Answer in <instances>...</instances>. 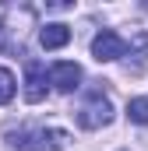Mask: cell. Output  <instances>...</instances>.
<instances>
[{
	"label": "cell",
	"instance_id": "1",
	"mask_svg": "<svg viewBox=\"0 0 148 151\" xmlns=\"http://www.w3.org/2000/svg\"><path fill=\"white\" fill-rule=\"evenodd\" d=\"M74 119H78V127H81V130H99V127H106V123L113 119L110 99H106L102 91H92V95H88V102L74 113Z\"/></svg>",
	"mask_w": 148,
	"mask_h": 151
},
{
	"label": "cell",
	"instance_id": "2",
	"mask_svg": "<svg viewBox=\"0 0 148 151\" xmlns=\"http://www.w3.org/2000/svg\"><path fill=\"white\" fill-rule=\"evenodd\" d=\"M123 53H127V42L116 35V32H110V28L99 32V35L92 39V56H95L99 63H106V60H120Z\"/></svg>",
	"mask_w": 148,
	"mask_h": 151
},
{
	"label": "cell",
	"instance_id": "3",
	"mask_svg": "<svg viewBox=\"0 0 148 151\" xmlns=\"http://www.w3.org/2000/svg\"><path fill=\"white\" fill-rule=\"evenodd\" d=\"M46 99V63L28 60L25 63V102H42Z\"/></svg>",
	"mask_w": 148,
	"mask_h": 151
},
{
	"label": "cell",
	"instance_id": "4",
	"mask_svg": "<svg viewBox=\"0 0 148 151\" xmlns=\"http://www.w3.org/2000/svg\"><path fill=\"white\" fill-rule=\"evenodd\" d=\"M49 81H53V88H57V91H74V88H78V81H81V67L71 63V60H60V63H53Z\"/></svg>",
	"mask_w": 148,
	"mask_h": 151
},
{
	"label": "cell",
	"instance_id": "5",
	"mask_svg": "<svg viewBox=\"0 0 148 151\" xmlns=\"http://www.w3.org/2000/svg\"><path fill=\"white\" fill-rule=\"evenodd\" d=\"M39 42H42V49H64L71 42V28L60 25V21H53V25H46L39 32Z\"/></svg>",
	"mask_w": 148,
	"mask_h": 151
},
{
	"label": "cell",
	"instance_id": "6",
	"mask_svg": "<svg viewBox=\"0 0 148 151\" xmlns=\"http://www.w3.org/2000/svg\"><path fill=\"white\" fill-rule=\"evenodd\" d=\"M64 148H67V134L64 130H36L32 151H64Z\"/></svg>",
	"mask_w": 148,
	"mask_h": 151
},
{
	"label": "cell",
	"instance_id": "7",
	"mask_svg": "<svg viewBox=\"0 0 148 151\" xmlns=\"http://www.w3.org/2000/svg\"><path fill=\"white\" fill-rule=\"evenodd\" d=\"M14 91H18V84H14V74H11L7 67H0V106H7V102L14 99Z\"/></svg>",
	"mask_w": 148,
	"mask_h": 151
},
{
	"label": "cell",
	"instance_id": "8",
	"mask_svg": "<svg viewBox=\"0 0 148 151\" xmlns=\"http://www.w3.org/2000/svg\"><path fill=\"white\" fill-rule=\"evenodd\" d=\"M127 116H131V123H148V99H131Z\"/></svg>",
	"mask_w": 148,
	"mask_h": 151
},
{
	"label": "cell",
	"instance_id": "9",
	"mask_svg": "<svg viewBox=\"0 0 148 151\" xmlns=\"http://www.w3.org/2000/svg\"><path fill=\"white\" fill-rule=\"evenodd\" d=\"M0 46H4V25H0Z\"/></svg>",
	"mask_w": 148,
	"mask_h": 151
}]
</instances>
